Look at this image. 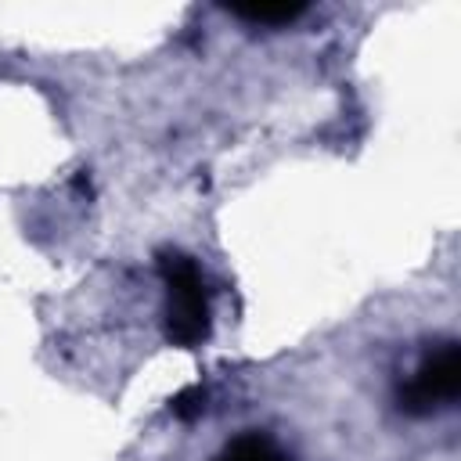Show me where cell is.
<instances>
[{
	"label": "cell",
	"mask_w": 461,
	"mask_h": 461,
	"mask_svg": "<svg viewBox=\"0 0 461 461\" xmlns=\"http://www.w3.org/2000/svg\"><path fill=\"white\" fill-rule=\"evenodd\" d=\"M158 274L166 285V310H162L166 339L180 349L202 346L212 331V306H209V285L198 259L180 249H162Z\"/></svg>",
	"instance_id": "cell-1"
},
{
	"label": "cell",
	"mask_w": 461,
	"mask_h": 461,
	"mask_svg": "<svg viewBox=\"0 0 461 461\" xmlns=\"http://www.w3.org/2000/svg\"><path fill=\"white\" fill-rule=\"evenodd\" d=\"M461 393V346L443 339L421 353L414 371L396 389V407L411 418H429L450 407Z\"/></svg>",
	"instance_id": "cell-2"
},
{
	"label": "cell",
	"mask_w": 461,
	"mask_h": 461,
	"mask_svg": "<svg viewBox=\"0 0 461 461\" xmlns=\"http://www.w3.org/2000/svg\"><path fill=\"white\" fill-rule=\"evenodd\" d=\"M212 461H292V454L277 439H270L267 432L249 429V432L234 436L230 443H223Z\"/></svg>",
	"instance_id": "cell-3"
},
{
	"label": "cell",
	"mask_w": 461,
	"mask_h": 461,
	"mask_svg": "<svg viewBox=\"0 0 461 461\" xmlns=\"http://www.w3.org/2000/svg\"><path fill=\"white\" fill-rule=\"evenodd\" d=\"M227 11L249 25H292L306 14V4H234Z\"/></svg>",
	"instance_id": "cell-4"
},
{
	"label": "cell",
	"mask_w": 461,
	"mask_h": 461,
	"mask_svg": "<svg viewBox=\"0 0 461 461\" xmlns=\"http://www.w3.org/2000/svg\"><path fill=\"white\" fill-rule=\"evenodd\" d=\"M169 411H173V418H180V421L198 418V414L205 411V389H202V385H191V389L176 393L173 403H169Z\"/></svg>",
	"instance_id": "cell-5"
}]
</instances>
